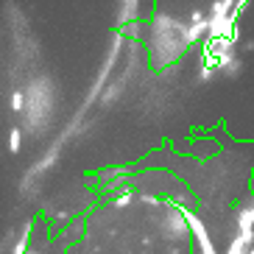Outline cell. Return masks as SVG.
<instances>
[{"instance_id": "cell-2", "label": "cell", "mask_w": 254, "mask_h": 254, "mask_svg": "<svg viewBox=\"0 0 254 254\" xmlns=\"http://www.w3.org/2000/svg\"><path fill=\"white\" fill-rule=\"evenodd\" d=\"M23 92H11V109H14V112H23Z\"/></svg>"}, {"instance_id": "cell-1", "label": "cell", "mask_w": 254, "mask_h": 254, "mask_svg": "<svg viewBox=\"0 0 254 254\" xmlns=\"http://www.w3.org/2000/svg\"><path fill=\"white\" fill-rule=\"evenodd\" d=\"M8 151L11 154L20 151V128H11V134H8Z\"/></svg>"}, {"instance_id": "cell-3", "label": "cell", "mask_w": 254, "mask_h": 254, "mask_svg": "<svg viewBox=\"0 0 254 254\" xmlns=\"http://www.w3.org/2000/svg\"><path fill=\"white\" fill-rule=\"evenodd\" d=\"M25 249H28V232H25L23 238H20V243L14 246V254H25Z\"/></svg>"}]
</instances>
